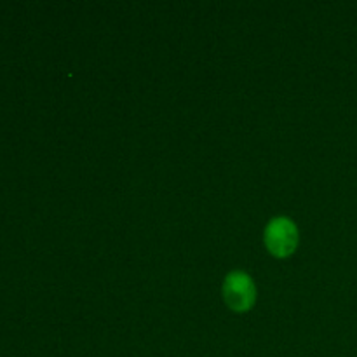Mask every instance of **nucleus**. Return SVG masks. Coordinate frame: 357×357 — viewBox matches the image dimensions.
<instances>
[{"mask_svg": "<svg viewBox=\"0 0 357 357\" xmlns=\"http://www.w3.org/2000/svg\"><path fill=\"white\" fill-rule=\"evenodd\" d=\"M223 298L236 312H246L255 305L257 289L246 272H230L223 282Z\"/></svg>", "mask_w": 357, "mask_h": 357, "instance_id": "obj_2", "label": "nucleus"}, {"mask_svg": "<svg viewBox=\"0 0 357 357\" xmlns=\"http://www.w3.org/2000/svg\"><path fill=\"white\" fill-rule=\"evenodd\" d=\"M265 246L274 257L286 258L298 246V229L289 218H274L265 229Z\"/></svg>", "mask_w": 357, "mask_h": 357, "instance_id": "obj_1", "label": "nucleus"}]
</instances>
